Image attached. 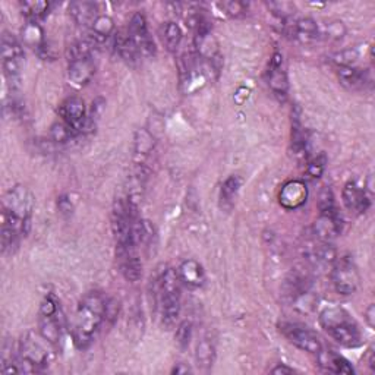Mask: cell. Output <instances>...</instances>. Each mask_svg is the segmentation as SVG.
Returning a JSON list of instances; mask_svg holds the SVG:
<instances>
[{
	"label": "cell",
	"instance_id": "d590c367",
	"mask_svg": "<svg viewBox=\"0 0 375 375\" xmlns=\"http://www.w3.org/2000/svg\"><path fill=\"white\" fill-rule=\"evenodd\" d=\"M58 206H59L60 212H63V214H71L72 210H74V206L71 203V199L68 197H66V195H63V197L59 198Z\"/></svg>",
	"mask_w": 375,
	"mask_h": 375
},
{
	"label": "cell",
	"instance_id": "4fadbf2b",
	"mask_svg": "<svg viewBox=\"0 0 375 375\" xmlns=\"http://www.w3.org/2000/svg\"><path fill=\"white\" fill-rule=\"evenodd\" d=\"M59 113L63 119V122L71 126L76 133L83 132L85 122H87V107L83 99L79 97H69L66 99L60 107Z\"/></svg>",
	"mask_w": 375,
	"mask_h": 375
},
{
	"label": "cell",
	"instance_id": "4316f807",
	"mask_svg": "<svg viewBox=\"0 0 375 375\" xmlns=\"http://www.w3.org/2000/svg\"><path fill=\"white\" fill-rule=\"evenodd\" d=\"M195 359L201 368H211L216 360V346L210 338L201 339L195 349Z\"/></svg>",
	"mask_w": 375,
	"mask_h": 375
},
{
	"label": "cell",
	"instance_id": "277c9868",
	"mask_svg": "<svg viewBox=\"0 0 375 375\" xmlns=\"http://www.w3.org/2000/svg\"><path fill=\"white\" fill-rule=\"evenodd\" d=\"M42 334L26 331L18 343V365L21 372L43 371L51 362V351Z\"/></svg>",
	"mask_w": 375,
	"mask_h": 375
},
{
	"label": "cell",
	"instance_id": "ac0fdd59",
	"mask_svg": "<svg viewBox=\"0 0 375 375\" xmlns=\"http://www.w3.org/2000/svg\"><path fill=\"white\" fill-rule=\"evenodd\" d=\"M308 197L306 185L302 181H292L288 182L283 190L280 192V204L288 210H294L299 208L301 206L305 204Z\"/></svg>",
	"mask_w": 375,
	"mask_h": 375
},
{
	"label": "cell",
	"instance_id": "d6a6232c",
	"mask_svg": "<svg viewBox=\"0 0 375 375\" xmlns=\"http://www.w3.org/2000/svg\"><path fill=\"white\" fill-rule=\"evenodd\" d=\"M226 15H229L232 18H240L247 15L248 12V5L244 2H223L219 5Z\"/></svg>",
	"mask_w": 375,
	"mask_h": 375
},
{
	"label": "cell",
	"instance_id": "5bb4252c",
	"mask_svg": "<svg viewBox=\"0 0 375 375\" xmlns=\"http://www.w3.org/2000/svg\"><path fill=\"white\" fill-rule=\"evenodd\" d=\"M68 79L74 87H85L96 74V65H94L92 55L81 56L68 60Z\"/></svg>",
	"mask_w": 375,
	"mask_h": 375
},
{
	"label": "cell",
	"instance_id": "74e56055",
	"mask_svg": "<svg viewBox=\"0 0 375 375\" xmlns=\"http://www.w3.org/2000/svg\"><path fill=\"white\" fill-rule=\"evenodd\" d=\"M294 371L292 369V368H289V367H286V365H277V367H274L273 369H272V374H274V375H290V374H293Z\"/></svg>",
	"mask_w": 375,
	"mask_h": 375
},
{
	"label": "cell",
	"instance_id": "d4e9b609",
	"mask_svg": "<svg viewBox=\"0 0 375 375\" xmlns=\"http://www.w3.org/2000/svg\"><path fill=\"white\" fill-rule=\"evenodd\" d=\"M22 15L28 22H38L47 17L50 10V3L46 0H25L19 5Z\"/></svg>",
	"mask_w": 375,
	"mask_h": 375
},
{
	"label": "cell",
	"instance_id": "e0dca14e",
	"mask_svg": "<svg viewBox=\"0 0 375 375\" xmlns=\"http://www.w3.org/2000/svg\"><path fill=\"white\" fill-rule=\"evenodd\" d=\"M181 283L188 289H201L206 283V273L203 265L195 260H185L176 270Z\"/></svg>",
	"mask_w": 375,
	"mask_h": 375
},
{
	"label": "cell",
	"instance_id": "5b68a950",
	"mask_svg": "<svg viewBox=\"0 0 375 375\" xmlns=\"http://www.w3.org/2000/svg\"><path fill=\"white\" fill-rule=\"evenodd\" d=\"M181 278L175 269H167L158 278V308L166 327L176 324L181 314Z\"/></svg>",
	"mask_w": 375,
	"mask_h": 375
},
{
	"label": "cell",
	"instance_id": "ffe728a7",
	"mask_svg": "<svg viewBox=\"0 0 375 375\" xmlns=\"http://www.w3.org/2000/svg\"><path fill=\"white\" fill-rule=\"evenodd\" d=\"M339 81L351 90H360L369 83V74L356 66H338Z\"/></svg>",
	"mask_w": 375,
	"mask_h": 375
},
{
	"label": "cell",
	"instance_id": "44dd1931",
	"mask_svg": "<svg viewBox=\"0 0 375 375\" xmlns=\"http://www.w3.org/2000/svg\"><path fill=\"white\" fill-rule=\"evenodd\" d=\"M317 355H318L319 367L328 372H333V374H353L355 372L352 365L349 364V360H346L343 356L338 353L321 349Z\"/></svg>",
	"mask_w": 375,
	"mask_h": 375
},
{
	"label": "cell",
	"instance_id": "3957f363",
	"mask_svg": "<svg viewBox=\"0 0 375 375\" xmlns=\"http://www.w3.org/2000/svg\"><path fill=\"white\" fill-rule=\"evenodd\" d=\"M319 324L330 336L346 347H356L362 340V334L355 319L343 308L330 306L319 314Z\"/></svg>",
	"mask_w": 375,
	"mask_h": 375
},
{
	"label": "cell",
	"instance_id": "8fae6325",
	"mask_svg": "<svg viewBox=\"0 0 375 375\" xmlns=\"http://www.w3.org/2000/svg\"><path fill=\"white\" fill-rule=\"evenodd\" d=\"M128 34L132 38V42L135 43L140 55L144 56H153L156 53V44L154 40L150 35L149 25H147V19L142 13L137 12L133 13L129 26H128Z\"/></svg>",
	"mask_w": 375,
	"mask_h": 375
},
{
	"label": "cell",
	"instance_id": "484cf974",
	"mask_svg": "<svg viewBox=\"0 0 375 375\" xmlns=\"http://www.w3.org/2000/svg\"><path fill=\"white\" fill-rule=\"evenodd\" d=\"M115 46H116V51L119 53V56L125 59L126 62H135L140 56V51L135 43L132 42V38L129 37L128 31L116 34Z\"/></svg>",
	"mask_w": 375,
	"mask_h": 375
},
{
	"label": "cell",
	"instance_id": "f546056e",
	"mask_svg": "<svg viewBox=\"0 0 375 375\" xmlns=\"http://www.w3.org/2000/svg\"><path fill=\"white\" fill-rule=\"evenodd\" d=\"M75 131L66 125L63 120L62 122H56V124H53L51 128H50V140L51 142H55V144H66V142H69L74 137H75Z\"/></svg>",
	"mask_w": 375,
	"mask_h": 375
},
{
	"label": "cell",
	"instance_id": "8992f818",
	"mask_svg": "<svg viewBox=\"0 0 375 375\" xmlns=\"http://www.w3.org/2000/svg\"><path fill=\"white\" fill-rule=\"evenodd\" d=\"M38 315L40 334L53 346L58 344L63 333V318L59 302L53 294H49L43 299Z\"/></svg>",
	"mask_w": 375,
	"mask_h": 375
},
{
	"label": "cell",
	"instance_id": "ba28073f",
	"mask_svg": "<svg viewBox=\"0 0 375 375\" xmlns=\"http://www.w3.org/2000/svg\"><path fill=\"white\" fill-rule=\"evenodd\" d=\"M278 330L289 343L297 346L298 349L303 352L317 355L321 349H323V343H321L319 338L317 336V333H314L312 330H310L302 324L280 323Z\"/></svg>",
	"mask_w": 375,
	"mask_h": 375
},
{
	"label": "cell",
	"instance_id": "2e32d148",
	"mask_svg": "<svg viewBox=\"0 0 375 375\" xmlns=\"http://www.w3.org/2000/svg\"><path fill=\"white\" fill-rule=\"evenodd\" d=\"M342 198L344 207L356 214H364L365 211H368L371 206L369 195L364 190H360V188L353 182L344 185Z\"/></svg>",
	"mask_w": 375,
	"mask_h": 375
},
{
	"label": "cell",
	"instance_id": "cb8c5ba5",
	"mask_svg": "<svg viewBox=\"0 0 375 375\" xmlns=\"http://www.w3.org/2000/svg\"><path fill=\"white\" fill-rule=\"evenodd\" d=\"M115 33V21L109 15H99L90 26V35L96 43H104Z\"/></svg>",
	"mask_w": 375,
	"mask_h": 375
},
{
	"label": "cell",
	"instance_id": "52a82bcc",
	"mask_svg": "<svg viewBox=\"0 0 375 375\" xmlns=\"http://www.w3.org/2000/svg\"><path fill=\"white\" fill-rule=\"evenodd\" d=\"M2 66L8 81L12 83V90L19 83L21 71L24 66L22 44L15 35L5 31L2 35Z\"/></svg>",
	"mask_w": 375,
	"mask_h": 375
},
{
	"label": "cell",
	"instance_id": "9a60e30c",
	"mask_svg": "<svg viewBox=\"0 0 375 375\" xmlns=\"http://www.w3.org/2000/svg\"><path fill=\"white\" fill-rule=\"evenodd\" d=\"M156 141L151 135V132L147 129H138L133 138V157H135V165L138 169V176L144 175L145 162L151 157V153L154 151Z\"/></svg>",
	"mask_w": 375,
	"mask_h": 375
},
{
	"label": "cell",
	"instance_id": "603a6c76",
	"mask_svg": "<svg viewBox=\"0 0 375 375\" xmlns=\"http://www.w3.org/2000/svg\"><path fill=\"white\" fill-rule=\"evenodd\" d=\"M21 40L22 44L37 50L38 53L47 44L44 38V30L38 22H26L21 30Z\"/></svg>",
	"mask_w": 375,
	"mask_h": 375
},
{
	"label": "cell",
	"instance_id": "4dcf8cb0",
	"mask_svg": "<svg viewBox=\"0 0 375 375\" xmlns=\"http://www.w3.org/2000/svg\"><path fill=\"white\" fill-rule=\"evenodd\" d=\"M346 34V28L342 21H330L328 24H326L324 30H321L319 26V35L326 37V38H331V40H340L343 35Z\"/></svg>",
	"mask_w": 375,
	"mask_h": 375
},
{
	"label": "cell",
	"instance_id": "8d00e7d4",
	"mask_svg": "<svg viewBox=\"0 0 375 375\" xmlns=\"http://www.w3.org/2000/svg\"><path fill=\"white\" fill-rule=\"evenodd\" d=\"M365 321L369 328L375 327V305L371 303L365 310Z\"/></svg>",
	"mask_w": 375,
	"mask_h": 375
},
{
	"label": "cell",
	"instance_id": "d6986e66",
	"mask_svg": "<svg viewBox=\"0 0 375 375\" xmlns=\"http://www.w3.org/2000/svg\"><path fill=\"white\" fill-rule=\"evenodd\" d=\"M290 35L301 43H312L321 38L319 25L312 18H301L290 25Z\"/></svg>",
	"mask_w": 375,
	"mask_h": 375
},
{
	"label": "cell",
	"instance_id": "7c38bea8",
	"mask_svg": "<svg viewBox=\"0 0 375 375\" xmlns=\"http://www.w3.org/2000/svg\"><path fill=\"white\" fill-rule=\"evenodd\" d=\"M314 235L321 242H328V240L338 238L342 233L343 222L338 208L328 211H319L318 219L314 222Z\"/></svg>",
	"mask_w": 375,
	"mask_h": 375
},
{
	"label": "cell",
	"instance_id": "f1b7e54d",
	"mask_svg": "<svg viewBox=\"0 0 375 375\" xmlns=\"http://www.w3.org/2000/svg\"><path fill=\"white\" fill-rule=\"evenodd\" d=\"M163 43L169 51H176L182 43L183 33L176 22H166L162 28Z\"/></svg>",
	"mask_w": 375,
	"mask_h": 375
},
{
	"label": "cell",
	"instance_id": "836d02e7",
	"mask_svg": "<svg viewBox=\"0 0 375 375\" xmlns=\"http://www.w3.org/2000/svg\"><path fill=\"white\" fill-rule=\"evenodd\" d=\"M267 6H269V9L280 19H289L294 13V6L288 2H270L267 3Z\"/></svg>",
	"mask_w": 375,
	"mask_h": 375
},
{
	"label": "cell",
	"instance_id": "7a4b0ae2",
	"mask_svg": "<svg viewBox=\"0 0 375 375\" xmlns=\"http://www.w3.org/2000/svg\"><path fill=\"white\" fill-rule=\"evenodd\" d=\"M106 306L107 301L100 292H88L79 301L72 327V338L78 349H87L96 339L106 319Z\"/></svg>",
	"mask_w": 375,
	"mask_h": 375
},
{
	"label": "cell",
	"instance_id": "83f0119b",
	"mask_svg": "<svg viewBox=\"0 0 375 375\" xmlns=\"http://www.w3.org/2000/svg\"><path fill=\"white\" fill-rule=\"evenodd\" d=\"M240 186H242V179H240L239 176L233 175V176H229L224 183L222 185V190H220V203H222V207L229 210L233 203H235V198L240 190Z\"/></svg>",
	"mask_w": 375,
	"mask_h": 375
},
{
	"label": "cell",
	"instance_id": "e575fe53",
	"mask_svg": "<svg viewBox=\"0 0 375 375\" xmlns=\"http://www.w3.org/2000/svg\"><path fill=\"white\" fill-rule=\"evenodd\" d=\"M324 169H326V157L318 156V157L312 158L310 163H308L306 173L311 179H318L324 173Z\"/></svg>",
	"mask_w": 375,
	"mask_h": 375
},
{
	"label": "cell",
	"instance_id": "30bf717a",
	"mask_svg": "<svg viewBox=\"0 0 375 375\" xmlns=\"http://www.w3.org/2000/svg\"><path fill=\"white\" fill-rule=\"evenodd\" d=\"M267 79H269V87L277 97V100L285 103L289 96V79L283 56H281V53L278 51L274 53L270 60Z\"/></svg>",
	"mask_w": 375,
	"mask_h": 375
},
{
	"label": "cell",
	"instance_id": "1f68e13d",
	"mask_svg": "<svg viewBox=\"0 0 375 375\" xmlns=\"http://www.w3.org/2000/svg\"><path fill=\"white\" fill-rule=\"evenodd\" d=\"M176 343L181 347V349H186L191 343L192 339V324L191 321H183V323L179 324L176 330Z\"/></svg>",
	"mask_w": 375,
	"mask_h": 375
},
{
	"label": "cell",
	"instance_id": "7402d4cb",
	"mask_svg": "<svg viewBox=\"0 0 375 375\" xmlns=\"http://www.w3.org/2000/svg\"><path fill=\"white\" fill-rule=\"evenodd\" d=\"M99 6L91 2H74L69 5V15L74 19V22L79 26H91L99 17Z\"/></svg>",
	"mask_w": 375,
	"mask_h": 375
},
{
	"label": "cell",
	"instance_id": "6da1fadb",
	"mask_svg": "<svg viewBox=\"0 0 375 375\" xmlns=\"http://www.w3.org/2000/svg\"><path fill=\"white\" fill-rule=\"evenodd\" d=\"M34 211V197L24 185L13 186L6 194L2 206V231L0 244L3 253H13L19 240L30 231Z\"/></svg>",
	"mask_w": 375,
	"mask_h": 375
},
{
	"label": "cell",
	"instance_id": "f35d334b",
	"mask_svg": "<svg viewBox=\"0 0 375 375\" xmlns=\"http://www.w3.org/2000/svg\"><path fill=\"white\" fill-rule=\"evenodd\" d=\"M173 374H188V372H191V369L188 368V367H183L182 364H178V367H175L172 369Z\"/></svg>",
	"mask_w": 375,
	"mask_h": 375
},
{
	"label": "cell",
	"instance_id": "9c48e42d",
	"mask_svg": "<svg viewBox=\"0 0 375 375\" xmlns=\"http://www.w3.org/2000/svg\"><path fill=\"white\" fill-rule=\"evenodd\" d=\"M331 281L338 293L344 294V297L353 294L360 285V276L353 261L342 258L334 262L331 269Z\"/></svg>",
	"mask_w": 375,
	"mask_h": 375
}]
</instances>
